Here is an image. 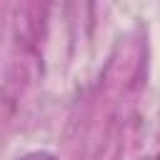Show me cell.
Masks as SVG:
<instances>
[{
	"label": "cell",
	"instance_id": "cell-1",
	"mask_svg": "<svg viewBox=\"0 0 160 160\" xmlns=\"http://www.w3.org/2000/svg\"><path fill=\"white\" fill-rule=\"evenodd\" d=\"M22 160H58V158L50 155V152H30V155H25Z\"/></svg>",
	"mask_w": 160,
	"mask_h": 160
},
{
	"label": "cell",
	"instance_id": "cell-2",
	"mask_svg": "<svg viewBox=\"0 0 160 160\" xmlns=\"http://www.w3.org/2000/svg\"><path fill=\"white\" fill-rule=\"evenodd\" d=\"M152 160H160V158H152Z\"/></svg>",
	"mask_w": 160,
	"mask_h": 160
}]
</instances>
